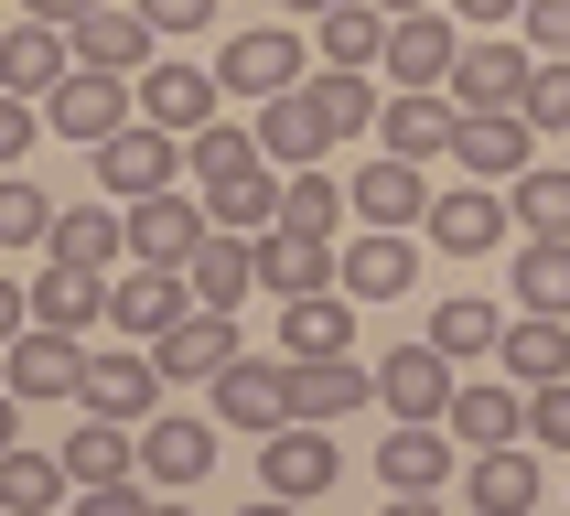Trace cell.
Here are the masks:
<instances>
[{
    "label": "cell",
    "mask_w": 570,
    "mask_h": 516,
    "mask_svg": "<svg viewBox=\"0 0 570 516\" xmlns=\"http://www.w3.org/2000/svg\"><path fill=\"white\" fill-rule=\"evenodd\" d=\"M313 54L323 43H302V22H248V32H226V54H216V76H226V97H281V87H302L313 76Z\"/></svg>",
    "instance_id": "cell-1"
},
{
    "label": "cell",
    "mask_w": 570,
    "mask_h": 516,
    "mask_svg": "<svg viewBox=\"0 0 570 516\" xmlns=\"http://www.w3.org/2000/svg\"><path fill=\"white\" fill-rule=\"evenodd\" d=\"M345 474V441H334V419H281V430H258V484L302 506V495H334Z\"/></svg>",
    "instance_id": "cell-2"
},
{
    "label": "cell",
    "mask_w": 570,
    "mask_h": 516,
    "mask_svg": "<svg viewBox=\"0 0 570 516\" xmlns=\"http://www.w3.org/2000/svg\"><path fill=\"white\" fill-rule=\"evenodd\" d=\"M43 119H55L76 151H97V140H119V129L140 119V76H119V64H76V76L43 97Z\"/></svg>",
    "instance_id": "cell-3"
},
{
    "label": "cell",
    "mask_w": 570,
    "mask_h": 516,
    "mask_svg": "<svg viewBox=\"0 0 570 516\" xmlns=\"http://www.w3.org/2000/svg\"><path fill=\"white\" fill-rule=\"evenodd\" d=\"M161 355L140 345V334H129V345H87V387H76V409H97V419H129V430H140V419L161 409Z\"/></svg>",
    "instance_id": "cell-4"
},
{
    "label": "cell",
    "mask_w": 570,
    "mask_h": 516,
    "mask_svg": "<svg viewBox=\"0 0 570 516\" xmlns=\"http://www.w3.org/2000/svg\"><path fill=\"white\" fill-rule=\"evenodd\" d=\"M140 119H161L173 140L216 129L226 119V76H216V64H184V54H151V64H140Z\"/></svg>",
    "instance_id": "cell-5"
},
{
    "label": "cell",
    "mask_w": 570,
    "mask_h": 516,
    "mask_svg": "<svg viewBox=\"0 0 570 516\" xmlns=\"http://www.w3.org/2000/svg\"><path fill=\"white\" fill-rule=\"evenodd\" d=\"M528 87H539V43L528 32H474L463 64H452V97L463 108H528Z\"/></svg>",
    "instance_id": "cell-6"
},
{
    "label": "cell",
    "mask_w": 570,
    "mask_h": 516,
    "mask_svg": "<svg viewBox=\"0 0 570 516\" xmlns=\"http://www.w3.org/2000/svg\"><path fill=\"white\" fill-rule=\"evenodd\" d=\"M528 161H539V119H528V108H463V129H452V172L517 183Z\"/></svg>",
    "instance_id": "cell-7"
},
{
    "label": "cell",
    "mask_w": 570,
    "mask_h": 516,
    "mask_svg": "<svg viewBox=\"0 0 570 516\" xmlns=\"http://www.w3.org/2000/svg\"><path fill=\"white\" fill-rule=\"evenodd\" d=\"M0 377H11V398H76V387H87V334L22 312V334H11V355H0Z\"/></svg>",
    "instance_id": "cell-8"
},
{
    "label": "cell",
    "mask_w": 570,
    "mask_h": 516,
    "mask_svg": "<svg viewBox=\"0 0 570 516\" xmlns=\"http://www.w3.org/2000/svg\"><path fill=\"white\" fill-rule=\"evenodd\" d=\"M507 226H517V205L495 183H474V172L431 194V248H442V258H495V248H507Z\"/></svg>",
    "instance_id": "cell-9"
},
{
    "label": "cell",
    "mask_w": 570,
    "mask_h": 516,
    "mask_svg": "<svg viewBox=\"0 0 570 516\" xmlns=\"http://www.w3.org/2000/svg\"><path fill=\"white\" fill-rule=\"evenodd\" d=\"M452 355L431 345V334H420V345H387L377 355V409L387 419H452Z\"/></svg>",
    "instance_id": "cell-10"
},
{
    "label": "cell",
    "mask_w": 570,
    "mask_h": 516,
    "mask_svg": "<svg viewBox=\"0 0 570 516\" xmlns=\"http://www.w3.org/2000/svg\"><path fill=\"white\" fill-rule=\"evenodd\" d=\"M452 64H463V11H399L387 22V87H452Z\"/></svg>",
    "instance_id": "cell-11"
},
{
    "label": "cell",
    "mask_w": 570,
    "mask_h": 516,
    "mask_svg": "<svg viewBox=\"0 0 570 516\" xmlns=\"http://www.w3.org/2000/svg\"><path fill=\"white\" fill-rule=\"evenodd\" d=\"M216 430H226V419H184V409H151V419H140V474H151L161 495H194V484L216 474Z\"/></svg>",
    "instance_id": "cell-12"
},
{
    "label": "cell",
    "mask_w": 570,
    "mask_h": 516,
    "mask_svg": "<svg viewBox=\"0 0 570 516\" xmlns=\"http://www.w3.org/2000/svg\"><path fill=\"white\" fill-rule=\"evenodd\" d=\"M173 151H184V140H173L161 119H129L119 140H97V151H87V172H97V194L140 205V194H161V183H173Z\"/></svg>",
    "instance_id": "cell-13"
},
{
    "label": "cell",
    "mask_w": 570,
    "mask_h": 516,
    "mask_svg": "<svg viewBox=\"0 0 570 516\" xmlns=\"http://www.w3.org/2000/svg\"><path fill=\"white\" fill-rule=\"evenodd\" d=\"M205 237H216V205H205V183H194V194L161 183V194H140V205H129V258H173V269H184Z\"/></svg>",
    "instance_id": "cell-14"
},
{
    "label": "cell",
    "mask_w": 570,
    "mask_h": 516,
    "mask_svg": "<svg viewBox=\"0 0 570 516\" xmlns=\"http://www.w3.org/2000/svg\"><path fill=\"white\" fill-rule=\"evenodd\" d=\"M258 140H269V161H281V172H302V161H323V151H345L313 76H302V87H281V97H258Z\"/></svg>",
    "instance_id": "cell-15"
},
{
    "label": "cell",
    "mask_w": 570,
    "mask_h": 516,
    "mask_svg": "<svg viewBox=\"0 0 570 516\" xmlns=\"http://www.w3.org/2000/svg\"><path fill=\"white\" fill-rule=\"evenodd\" d=\"M151 355H161V377H173V387H216L226 366L248 355V334H237V312H205V301H194V312L173 322Z\"/></svg>",
    "instance_id": "cell-16"
},
{
    "label": "cell",
    "mask_w": 570,
    "mask_h": 516,
    "mask_svg": "<svg viewBox=\"0 0 570 516\" xmlns=\"http://www.w3.org/2000/svg\"><path fill=\"white\" fill-rule=\"evenodd\" d=\"M205 398H216L226 430H281V419H302V409H291V355H237Z\"/></svg>",
    "instance_id": "cell-17"
},
{
    "label": "cell",
    "mask_w": 570,
    "mask_h": 516,
    "mask_svg": "<svg viewBox=\"0 0 570 516\" xmlns=\"http://www.w3.org/2000/svg\"><path fill=\"white\" fill-rule=\"evenodd\" d=\"M108 269H87V258H43V269H32V290H22V312L32 322H65V334H97V322H108Z\"/></svg>",
    "instance_id": "cell-18"
},
{
    "label": "cell",
    "mask_w": 570,
    "mask_h": 516,
    "mask_svg": "<svg viewBox=\"0 0 570 516\" xmlns=\"http://www.w3.org/2000/svg\"><path fill=\"white\" fill-rule=\"evenodd\" d=\"M184 312H194V280L173 269V258H140V269L108 290V322H119V334H140V345H161Z\"/></svg>",
    "instance_id": "cell-19"
},
{
    "label": "cell",
    "mask_w": 570,
    "mask_h": 516,
    "mask_svg": "<svg viewBox=\"0 0 570 516\" xmlns=\"http://www.w3.org/2000/svg\"><path fill=\"white\" fill-rule=\"evenodd\" d=\"M452 441H463V430H452V419H399V430H387L377 441V474H387V495H442L452 484Z\"/></svg>",
    "instance_id": "cell-20"
},
{
    "label": "cell",
    "mask_w": 570,
    "mask_h": 516,
    "mask_svg": "<svg viewBox=\"0 0 570 516\" xmlns=\"http://www.w3.org/2000/svg\"><path fill=\"white\" fill-rule=\"evenodd\" d=\"M345 280V248L334 237H302V226H269L258 237V290L269 301H302V290H334Z\"/></svg>",
    "instance_id": "cell-21"
},
{
    "label": "cell",
    "mask_w": 570,
    "mask_h": 516,
    "mask_svg": "<svg viewBox=\"0 0 570 516\" xmlns=\"http://www.w3.org/2000/svg\"><path fill=\"white\" fill-rule=\"evenodd\" d=\"M65 76H76V32H65V22L22 11V22L0 32V87H22V97H55Z\"/></svg>",
    "instance_id": "cell-22"
},
{
    "label": "cell",
    "mask_w": 570,
    "mask_h": 516,
    "mask_svg": "<svg viewBox=\"0 0 570 516\" xmlns=\"http://www.w3.org/2000/svg\"><path fill=\"white\" fill-rule=\"evenodd\" d=\"M355 226H431V161L377 151L355 172Z\"/></svg>",
    "instance_id": "cell-23"
},
{
    "label": "cell",
    "mask_w": 570,
    "mask_h": 516,
    "mask_svg": "<svg viewBox=\"0 0 570 516\" xmlns=\"http://www.w3.org/2000/svg\"><path fill=\"white\" fill-rule=\"evenodd\" d=\"M65 32H76V64H119V76H140V64L161 54V22L140 0H97L87 22H65Z\"/></svg>",
    "instance_id": "cell-24"
},
{
    "label": "cell",
    "mask_w": 570,
    "mask_h": 516,
    "mask_svg": "<svg viewBox=\"0 0 570 516\" xmlns=\"http://www.w3.org/2000/svg\"><path fill=\"white\" fill-rule=\"evenodd\" d=\"M452 129H463V97H452V87H399L387 119H377V140L410 151V161H452Z\"/></svg>",
    "instance_id": "cell-25"
},
{
    "label": "cell",
    "mask_w": 570,
    "mask_h": 516,
    "mask_svg": "<svg viewBox=\"0 0 570 516\" xmlns=\"http://www.w3.org/2000/svg\"><path fill=\"white\" fill-rule=\"evenodd\" d=\"M410 280H420V237L410 226H355L345 237V290L355 301H399Z\"/></svg>",
    "instance_id": "cell-26"
},
{
    "label": "cell",
    "mask_w": 570,
    "mask_h": 516,
    "mask_svg": "<svg viewBox=\"0 0 570 516\" xmlns=\"http://www.w3.org/2000/svg\"><path fill=\"white\" fill-rule=\"evenodd\" d=\"M377 398V366H355V355H291V409L302 419H355Z\"/></svg>",
    "instance_id": "cell-27"
},
{
    "label": "cell",
    "mask_w": 570,
    "mask_h": 516,
    "mask_svg": "<svg viewBox=\"0 0 570 516\" xmlns=\"http://www.w3.org/2000/svg\"><path fill=\"white\" fill-rule=\"evenodd\" d=\"M184 280H194V301H205V312H237V301L258 290V237L216 226V237H205V248L184 258Z\"/></svg>",
    "instance_id": "cell-28"
},
{
    "label": "cell",
    "mask_w": 570,
    "mask_h": 516,
    "mask_svg": "<svg viewBox=\"0 0 570 516\" xmlns=\"http://www.w3.org/2000/svg\"><path fill=\"white\" fill-rule=\"evenodd\" d=\"M495 366H507L517 387L570 377V312H507V345H495Z\"/></svg>",
    "instance_id": "cell-29"
},
{
    "label": "cell",
    "mask_w": 570,
    "mask_h": 516,
    "mask_svg": "<svg viewBox=\"0 0 570 516\" xmlns=\"http://www.w3.org/2000/svg\"><path fill=\"white\" fill-rule=\"evenodd\" d=\"M355 345V290H302V301H281V355H345Z\"/></svg>",
    "instance_id": "cell-30"
},
{
    "label": "cell",
    "mask_w": 570,
    "mask_h": 516,
    "mask_svg": "<svg viewBox=\"0 0 570 516\" xmlns=\"http://www.w3.org/2000/svg\"><path fill=\"white\" fill-rule=\"evenodd\" d=\"M281 194H291L281 161H248V172L205 183V205H216V226H237V237H269V226H281Z\"/></svg>",
    "instance_id": "cell-31"
},
{
    "label": "cell",
    "mask_w": 570,
    "mask_h": 516,
    "mask_svg": "<svg viewBox=\"0 0 570 516\" xmlns=\"http://www.w3.org/2000/svg\"><path fill=\"white\" fill-rule=\"evenodd\" d=\"M65 474H76V495H87V484L140 474V430H129V419H97V409H87V430H65Z\"/></svg>",
    "instance_id": "cell-32"
},
{
    "label": "cell",
    "mask_w": 570,
    "mask_h": 516,
    "mask_svg": "<svg viewBox=\"0 0 570 516\" xmlns=\"http://www.w3.org/2000/svg\"><path fill=\"white\" fill-rule=\"evenodd\" d=\"M452 430H463V441H517V430H528V387L517 377H474V387H452Z\"/></svg>",
    "instance_id": "cell-33"
},
{
    "label": "cell",
    "mask_w": 570,
    "mask_h": 516,
    "mask_svg": "<svg viewBox=\"0 0 570 516\" xmlns=\"http://www.w3.org/2000/svg\"><path fill=\"white\" fill-rule=\"evenodd\" d=\"M484 516H528L539 506V452H517V441H484L474 452V484H463Z\"/></svg>",
    "instance_id": "cell-34"
},
{
    "label": "cell",
    "mask_w": 570,
    "mask_h": 516,
    "mask_svg": "<svg viewBox=\"0 0 570 516\" xmlns=\"http://www.w3.org/2000/svg\"><path fill=\"white\" fill-rule=\"evenodd\" d=\"M345 216H355V172L302 161V172H291V194H281V226H302V237H345Z\"/></svg>",
    "instance_id": "cell-35"
},
{
    "label": "cell",
    "mask_w": 570,
    "mask_h": 516,
    "mask_svg": "<svg viewBox=\"0 0 570 516\" xmlns=\"http://www.w3.org/2000/svg\"><path fill=\"white\" fill-rule=\"evenodd\" d=\"M387 22H399V11H377V0H334L313 22V43H323V64H377L387 76Z\"/></svg>",
    "instance_id": "cell-36"
},
{
    "label": "cell",
    "mask_w": 570,
    "mask_h": 516,
    "mask_svg": "<svg viewBox=\"0 0 570 516\" xmlns=\"http://www.w3.org/2000/svg\"><path fill=\"white\" fill-rule=\"evenodd\" d=\"M43 258H87V269L129 258V205L108 194V205H76V216H55V248H43Z\"/></svg>",
    "instance_id": "cell-37"
},
{
    "label": "cell",
    "mask_w": 570,
    "mask_h": 516,
    "mask_svg": "<svg viewBox=\"0 0 570 516\" xmlns=\"http://www.w3.org/2000/svg\"><path fill=\"white\" fill-rule=\"evenodd\" d=\"M313 87H323V108H334V140H366V129L387 119V97H399V87H377V64H323Z\"/></svg>",
    "instance_id": "cell-38"
},
{
    "label": "cell",
    "mask_w": 570,
    "mask_h": 516,
    "mask_svg": "<svg viewBox=\"0 0 570 516\" xmlns=\"http://www.w3.org/2000/svg\"><path fill=\"white\" fill-rule=\"evenodd\" d=\"M431 345H442L452 366H474V355L507 345V312H495L484 290H463V301H442V312H431Z\"/></svg>",
    "instance_id": "cell-39"
},
{
    "label": "cell",
    "mask_w": 570,
    "mask_h": 516,
    "mask_svg": "<svg viewBox=\"0 0 570 516\" xmlns=\"http://www.w3.org/2000/svg\"><path fill=\"white\" fill-rule=\"evenodd\" d=\"M248 161H269V140H258V119H216L184 140V172L194 183H226V172H248Z\"/></svg>",
    "instance_id": "cell-40"
},
{
    "label": "cell",
    "mask_w": 570,
    "mask_h": 516,
    "mask_svg": "<svg viewBox=\"0 0 570 516\" xmlns=\"http://www.w3.org/2000/svg\"><path fill=\"white\" fill-rule=\"evenodd\" d=\"M517 312H570V237H528L517 248Z\"/></svg>",
    "instance_id": "cell-41"
},
{
    "label": "cell",
    "mask_w": 570,
    "mask_h": 516,
    "mask_svg": "<svg viewBox=\"0 0 570 516\" xmlns=\"http://www.w3.org/2000/svg\"><path fill=\"white\" fill-rule=\"evenodd\" d=\"M65 484H76V474H65V452H55V463H43V452H0V516H43Z\"/></svg>",
    "instance_id": "cell-42"
},
{
    "label": "cell",
    "mask_w": 570,
    "mask_h": 516,
    "mask_svg": "<svg viewBox=\"0 0 570 516\" xmlns=\"http://www.w3.org/2000/svg\"><path fill=\"white\" fill-rule=\"evenodd\" d=\"M0 248H55V194L32 172H0Z\"/></svg>",
    "instance_id": "cell-43"
},
{
    "label": "cell",
    "mask_w": 570,
    "mask_h": 516,
    "mask_svg": "<svg viewBox=\"0 0 570 516\" xmlns=\"http://www.w3.org/2000/svg\"><path fill=\"white\" fill-rule=\"evenodd\" d=\"M517 226H528V237H570V172H539V161H528V172H517Z\"/></svg>",
    "instance_id": "cell-44"
},
{
    "label": "cell",
    "mask_w": 570,
    "mask_h": 516,
    "mask_svg": "<svg viewBox=\"0 0 570 516\" xmlns=\"http://www.w3.org/2000/svg\"><path fill=\"white\" fill-rule=\"evenodd\" d=\"M528 119H539V140H549V129H570V54H539V87H528Z\"/></svg>",
    "instance_id": "cell-45"
},
{
    "label": "cell",
    "mask_w": 570,
    "mask_h": 516,
    "mask_svg": "<svg viewBox=\"0 0 570 516\" xmlns=\"http://www.w3.org/2000/svg\"><path fill=\"white\" fill-rule=\"evenodd\" d=\"M528 430H539L549 452H570V377H549V387H528Z\"/></svg>",
    "instance_id": "cell-46"
},
{
    "label": "cell",
    "mask_w": 570,
    "mask_h": 516,
    "mask_svg": "<svg viewBox=\"0 0 570 516\" xmlns=\"http://www.w3.org/2000/svg\"><path fill=\"white\" fill-rule=\"evenodd\" d=\"M528 43H539V54H570V0H528Z\"/></svg>",
    "instance_id": "cell-47"
},
{
    "label": "cell",
    "mask_w": 570,
    "mask_h": 516,
    "mask_svg": "<svg viewBox=\"0 0 570 516\" xmlns=\"http://www.w3.org/2000/svg\"><path fill=\"white\" fill-rule=\"evenodd\" d=\"M140 11L161 22V43H184V32H205V22H216V0H140Z\"/></svg>",
    "instance_id": "cell-48"
},
{
    "label": "cell",
    "mask_w": 570,
    "mask_h": 516,
    "mask_svg": "<svg viewBox=\"0 0 570 516\" xmlns=\"http://www.w3.org/2000/svg\"><path fill=\"white\" fill-rule=\"evenodd\" d=\"M452 11H463L474 32H507V22H528V0H452Z\"/></svg>",
    "instance_id": "cell-49"
},
{
    "label": "cell",
    "mask_w": 570,
    "mask_h": 516,
    "mask_svg": "<svg viewBox=\"0 0 570 516\" xmlns=\"http://www.w3.org/2000/svg\"><path fill=\"white\" fill-rule=\"evenodd\" d=\"M22 11H43V22H87L97 0H22Z\"/></svg>",
    "instance_id": "cell-50"
},
{
    "label": "cell",
    "mask_w": 570,
    "mask_h": 516,
    "mask_svg": "<svg viewBox=\"0 0 570 516\" xmlns=\"http://www.w3.org/2000/svg\"><path fill=\"white\" fill-rule=\"evenodd\" d=\"M281 11H291V22H323V11H334V0H281Z\"/></svg>",
    "instance_id": "cell-51"
},
{
    "label": "cell",
    "mask_w": 570,
    "mask_h": 516,
    "mask_svg": "<svg viewBox=\"0 0 570 516\" xmlns=\"http://www.w3.org/2000/svg\"><path fill=\"white\" fill-rule=\"evenodd\" d=\"M377 11H442V0H377Z\"/></svg>",
    "instance_id": "cell-52"
}]
</instances>
